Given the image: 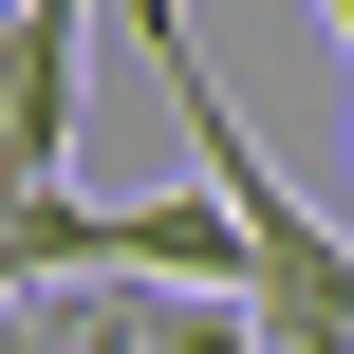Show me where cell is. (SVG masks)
Instances as JSON below:
<instances>
[{"label": "cell", "instance_id": "cell-1", "mask_svg": "<svg viewBox=\"0 0 354 354\" xmlns=\"http://www.w3.org/2000/svg\"><path fill=\"white\" fill-rule=\"evenodd\" d=\"M131 37L168 56V93H187V149H205V187L243 205V299H261V336L280 354H354V243L280 187V149L243 131V93L205 75V37H187V0H131Z\"/></svg>", "mask_w": 354, "mask_h": 354}, {"label": "cell", "instance_id": "cell-6", "mask_svg": "<svg viewBox=\"0 0 354 354\" xmlns=\"http://www.w3.org/2000/svg\"><path fill=\"white\" fill-rule=\"evenodd\" d=\"M0 354H112V336H93V299H0Z\"/></svg>", "mask_w": 354, "mask_h": 354}, {"label": "cell", "instance_id": "cell-3", "mask_svg": "<svg viewBox=\"0 0 354 354\" xmlns=\"http://www.w3.org/2000/svg\"><path fill=\"white\" fill-rule=\"evenodd\" d=\"M112 280V205H75V168H0V299Z\"/></svg>", "mask_w": 354, "mask_h": 354}, {"label": "cell", "instance_id": "cell-5", "mask_svg": "<svg viewBox=\"0 0 354 354\" xmlns=\"http://www.w3.org/2000/svg\"><path fill=\"white\" fill-rule=\"evenodd\" d=\"M112 336L131 354H280L261 299H224V280H112Z\"/></svg>", "mask_w": 354, "mask_h": 354}, {"label": "cell", "instance_id": "cell-2", "mask_svg": "<svg viewBox=\"0 0 354 354\" xmlns=\"http://www.w3.org/2000/svg\"><path fill=\"white\" fill-rule=\"evenodd\" d=\"M75 75L93 0H0V168H75Z\"/></svg>", "mask_w": 354, "mask_h": 354}, {"label": "cell", "instance_id": "cell-7", "mask_svg": "<svg viewBox=\"0 0 354 354\" xmlns=\"http://www.w3.org/2000/svg\"><path fill=\"white\" fill-rule=\"evenodd\" d=\"M317 19H336V56H354V0H317Z\"/></svg>", "mask_w": 354, "mask_h": 354}, {"label": "cell", "instance_id": "cell-4", "mask_svg": "<svg viewBox=\"0 0 354 354\" xmlns=\"http://www.w3.org/2000/svg\"><path fill=\"white\" fill-rule=\"evenodd\" d=\"M112 280H224V299H243V205H224V187L112 205Z\"/></svg>", "mask_w": 354, "mask_h": 354}]
</instances>
